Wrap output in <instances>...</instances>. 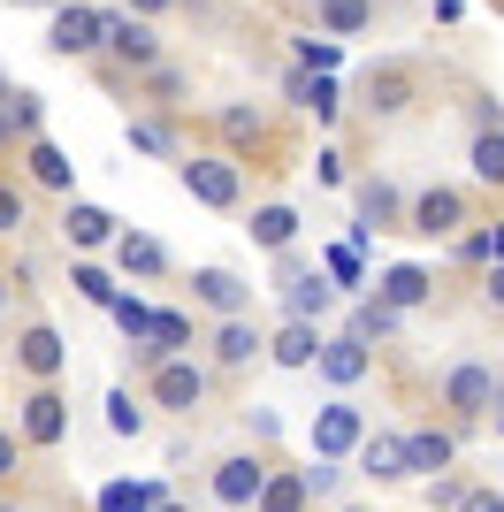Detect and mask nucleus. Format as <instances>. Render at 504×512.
<instances>
[{
    "label": "nucleus",
    "mask_w": 504,
    "mask_h": 512,
    "mask_svg": "<svg viewBox=\"0 0 504 512\" xmlns=\"http://www.w3.org/2000/svg\"><path fill=\"white\" fill-rule=\"evenodd\" d=\"M0 512H16V505H0Z\"/></svg>",
    "instance_id": "obj_50"
},
{
    "label": "nucleus",
    "mask_w": 504,
    "mask_h": 512,
    "mask_svg": "<svg viewBox=\"0 0 504 512\" xmlns=\"http://www.w3.org/2000/svg\"><path fill=\"white\" fill-rule=\"evenodd\" d=\"M252 245H260V253H291V237H298V207H283V199H275V207H252Z\"/></svg>",
    "instance_id": "obj_19"
},
{
    "label": "nucleus",
    "mask_w": 504,
    "mask_h": 512,
    "mask_svg": "<svg viewBox=\"0 0 504 512\" xmlns=\"http://www.w3.org/2000/svg\"><path fill=\"white\" fill-rule=\"evenodd\" d=\"M115 260H123V276H161V268H168V253L153 245L146 230H123V237H115Z\"/></svg>",
    "instance_id": "obj_25"
},
{
    "label": "nucleus",
    "mask_w": 504,
    "mask_h": 512,
    "mask_svg": "<svg viewBox=\"0 0 504 512\" xmlns=\"http://www.w3.org/2000/svg\"><path fill=\"white\" fill-rule=\"evenodd\" d=\"M459 512H504V490H489V482H466Z\"/></svg>",
    "instance_id": "obj_38"
},
{
    "label": "nucleus",
    "mask_w": 504,
    "mask_h": 512,
    "mask_svg": "<svg viewBox=\"0 0 504 512\" xmlns=\"http://www.w3.org/2000/svg\"><path fill=\"white\" fill-rule=\"evenodd\" d=\"M336 62H344L336 39H298V69H306V77H336Z\"/></svg>",
    "instance_id": "obj_33"
},
{
    "label": "nucleus",
    "mask_w": 504,
    "mask_h": 512,
    "mask_svg": "<svg viewBox=\"0 0 504 512\" xmlns=\"http://www.w3.org/2000/svg\"><path fill=\"white\" fill-rule=\"evenodd\" d=\"M459 222H466V199L451 184H428L420 199H405V230H420V237H451Z\"/></svg>",
    "instance_id": "obj_8"
},
{
    "label": "nucleus",
    "mask_w": 504,
    "mask_h": 512,
    "mask_svg": "<svg viewBox=\"0 0 504 512\" xmlns=\"http://www.w3.org/2000/svg\"><path fill=\"white\" fill-rule=\"evenodd\" d=\"M482 291H489V306H504V260H489V283H482Z\"/></svg>",
    "instance_id": "obj_44"
},
{
    "label": "nucleus",
    "mask_w": 504,
    "mask_h": 512,
    "mask_svg": "<svg viewBox=\"0 0 504 512\" xmlns=\"http://www.w3.org/2000/svg\"><path fill=\"white\" fill-rule=\"evenodd\" d=\"M252 512H306V482L298 474H268V490H260Z\"/></svg>",
    "instance_id": "obj_29"
},
{
    "label": "nucleus",
    "mask_w": 504,
    "mask_h": 512,
    "mask_svg": "<svg viewBox=\"0 0 504 512\" xmlns=\"http://www.w3.org/2000/svg\"><path fill=\"white\" fill-rule=\"evenodd\" d=\"M0 146H8V100H0Z\"/></svg>",
    "instance_id": "obj_46"
},
{
    "label": "nucleus",
    "mask_w": 504,
    "mask_h": 512,
    "mask_svg": "<svg viewBox=\"0 0 504 512\" xmlns=\"http://www.w3.org/2000/svg\"><path fill=\"white\" fill-rule=\"evenodd\" d=\"M16 467H23V436H16V428H0V482H8Z\"/></svg>",
    "instance_id": "obj_40"
},
{
    "label": "nucleus",
    "mask_w": 504,
    "mask_h": 512,
    "mask_svg": "<svg viewBox=\"0 0 504 512\" xmlns=\"http://www.w3.org/2000/svg\"><path fill=\"white\" fill-rule=\"evenodd\" d=\"M107 39V8H84V0H62L54 8V31H46V46L62 54V62H77V54H100Z\"/></svg>",
    "instance_id": "obj_3"
},
{
    "label": "nucleus",
    "mask_w": 504,
    "mask_h": 512,
    "mask_svg": "<svg viewBox=\"0 0 504 512\" xmlns=\"http://www.w3.org/2000/svg\"><path fill=\"white\" fill-rule=\"evenodd\" d=\"M466 161H474L482 184H504V130H474V153H466Z\"/></svg>",
    "instance_id": "obj_28"
},
{
    "label": "nucleus",
    "mask_w": 504,
    "mask_h": 512,
    "mask_svg": "<svg viewBox=\"0 0 504 512\" xmlns=\"http://www.w3.org/2000/svg\"><path fill=\"white\" fill-rule=\"evenodd\" d=\"M283 92H291L298 107H314L321 123H336V107H344V92H336V77H306V69H291V77H283Z\"/></svg>",
    "instance_id": "obj_22"
},
{
    "label": "nucleus",
    "mask_w": 504,
    "mask_h": 512,
    "mask_svg": "<svg viewBox=\"0 0 504 512\" xmlns=\"http://www.w3.org/2000/svg\"><path fill=\"white\" fill-rule=\"evenodd\" d=\"M161 8H176V0H130V16H146V23L161 16Z\"/></svg>",
    "instance_id": "obj_45"
},
{
    "label": "nucleus",
    "mask_w": 504,
    "mask_h": 512,
    "mask_svg": "<svg viewBox=\"0 0 504 512\" xmlns=\"http://www.w3.org/2000/svg\"><path fill=\"white\" fill-rule=\"evenodd\" d=\"M107 428H115V436H138V428H146V406H138L130 390H107Z\"/></svg>",
    "instance_id": "obj_34"
},
{
    "label": "nucleus",
    "mask_w": 504,
    "mask_h": 512,
    "mask_svg": "<svg viewBox=\"0 0 504 512\" xmlns=\"http://www.w3.org/2000/svg\"><path fill=\"white\" fill-rule=\"evenodd\" d=\"M352 512H359V505H352Z\"/></svg>",
    "instance_id": "obj_51"
},
{
    "label": "nucleus",
    "mask_w": 504,
    "mask_h": 512,
    "mask_svg": "<svg viewBox=\"0 0 504 512\" xmlns=\"http://www.w3.org/2000/svg\"><path fill=\"white\" fill-rule=\"evenodd\" d=\"M31 184H46V192H62V199H69V184H77V161H69L54 138H31Z\"/></svg>",
    "instance_id": "obj_21"
},
{
    "label": "nucleus",
    "mask_w": 504,
    "mask_h": 512,
    "mask_svg": "<svg viewBox=\"0 0 504 512\" xmlns=\"http://www.w3.org/2000/svg\"><path fill=\"white\" fill-rule=\"evenodd\" d=\"M321 383H336V390H352V383H367V367H375V352L344 329V337H321Z\"/></svg>",
    "instance_id": "obj_12"
},
{
    "label": "nucleus",
    "mask_w": 504,
    "mask_h": 512,
    "mask_svg": "<svg viewBox=\"0 0 504 512\" xmlns=\"http://www.w3.org/2000/svg\"><path fill=\"white\" fill-rule=\"evenodd\" d=\"M321 268L336 276V291H359V283H367V268H359V245H352V237H344V245H329V253H321Z\"/></svg>",
    "instance_id": "obj_30"
},
{
    "label": "nucleus",
    "mask_w": 504,
    "mask_h": 512,
    "mask_svg": "<svg viewBox=\"0 0 504 512\" xmlns=\"http://www.w3.org/2000/svg\"><path fill=\"white\" fill-rule=\"evenodd\" d=\"M443 406H451V421H482V413H497V367L459 360L451 375H443Z\"/></svg>",
    "instance_id": "obj_2"
},
{
    "label": "nucleus",
    "mask_w": 504,
    "mask_h": 512,
    "mask_svg": "<svg viewBox=\"0 0 504 512\" xmlns=\"http://www.w3.org/2000/svg\"><path fill=\"white\" fill-rule=\"evenodd\" d=\"M314 176H321V184H344V153L329 146V153H321V161H314Z\"/></svg>",
    "instance_id": "obj_43"
},
{
    "label": "nucleus",
    "mask_w": 504,
    "mask_h": 512,
    "mask_svg": "<svg viewBox=\"0 0 504 512\" xmlns=\"http://www.w3.org/2000/svg\"><path fill=\"white\" fill-rule=\"evenodd\" d=\"M428 291H436V283H428V268H420V260H398V268H382V283H375V299H382V306H398V314L428 306Z\"/></svg>",
    "instance_id": "obj_15"
},
{
    "label": "nucleus",
    "mask_w": 504,
    "mask_h": 512,
    "mask_svg": "<svg viewBox=\"0 0 504 512\" xmlns=\"http://www.w3.org/2000/svg\"><path fill=\"white\" fill-rule=\"evenodd\" d=\"M8 130H23V138L39 130V92H8Z\"/></svg>",
    "instance_id": "obj_36"
},
{
    "label": "nucleus",
    "mask_w": 504,
    "mask_h": 512,
    "mask_svg": "<svg viewBox=\"0 0 504 512\" xmlns=\"http://www.w3.org/2000/svg\"><path fill=\"white\" fill-rule=\"evenodd\" d=\"M352 459H359V474H375V482H405V451H398V436H367Z\"/></svg>",
    "instance_id": "obj_24"
},
{
    "label": "nucleus",
    "mask_w": 504,
    "mask_h": 512,
    "mask_svg": "<svg viewBox=\"0 0 504 512\" xmlns=\"http://www.w3.org/2000/svg\"><path fill=\"white\" fill-rule=\"evenodd\" d=\"M107 54L115 62H130V69H161V31H153L146 16H107Z\"/></svg>",
    "instance_id": "obj_6"
},
{
    "label": "nucleus",
    "mask_w": 504,
    "mask_h": 512,
    "mask_svg": "<svg viewBox=\"0 0 504 512\" xmlns=\"http://www.w3.org/2000/svg\"><path fill=\"white\" fill-rule=\"evenodd\" d=\"M153 406H168V413L207 406V367L199 360H161L153 367Z\"/></svg>",
    "instance_id": "obj_5"
},
{
    "label": "nucleus",
    "mask_w": 504,
    "mask_h": 512,
    "mask_svg": "<svg viewBox=\"0 0 504 512\" xmlns=\"http://www.w3.org/2000/svg\"><path fill=\"white\" fill-rule=\"evenodd\" d=\"M268 360L291 367V375H298V367H314L321 360V329H314V321H283V329L268 337Z\"/></svg>",
    "instance_id": "obj_16"
},
{
    "label": "nucleus",
    "mask_w": 504,
    "mask_h": 512,
    "mask_svg": "<svg viewBox=\"0 0 504 512\" xmlns=\"http://www.w3.org/2000/svg\"><path fill=\"white\" fill-rule=\"evenodd\" d=\"M16 436H23V444H39V451H54L69 436V398L54 383H39L31 398H23V413H16Z\"/></svg>",
    "instance_id": "obj_4"
},
{
    "label": "nucleus",
    "mask_w": 504,
    "mask_h": 512,
    "mask_svg": "<svg viewBox=\"0 0 504 512\" xmlns=\"http://www.w3.org/2000/svg\"><path fill=\"white\" fill-rule=\"evenodd\" d=\"M398 451H405V474H443L459 459V436L451 428H413V436H398Z\"/></svg>",
    "instance_id": "obj_13"
},
{
    "label": "nucleus",
    "mask_w": 504,
    "mask_h": 512,
    "mask_svg": "<svg viewBox=\"0 0 504 512\" xmlns=\"http://www.w3.org/2000/svg\"><path fill=\"white\" fill-rule=\"evenodd\" d=\"M153 512H191V505H168V497H161V505H153Z\"/></svg>",
    "instance_id": "obj_47"
},
{
    "label": "nucleus",
    "mask_w": 504,
    "mask_h": 512,
    "mask_svg": "<svg viewBox=\"0 0 504 512\" xmlns=\"http://www.w3.org/2000/svg\"><path fill=\"white\" fill-rule=\"evenodd\" d=\"M0 314H8V276H0Z\"/></svg>",
    "instance_id": "obj_48"
},
{
    "label": "nucleus",
    "mask_w": 504,
    "mask_h": 512,
    "mask_svg": "<svg viewBox=\"0 0 504 512\" xmlns=\"http://www.w3.org/2000/svg\"><path fill=\"white\" fill-rule=\"evenodd\" d=\"M184 192L199 199V207H237V199H245V184H237V161L207 153V161H184Z\"/></svg>",
    "instance_id": "obj_7"
},
{
    "label": "nucleus",
    "mask_w": 504,
    "mask_h": 512,
    "mask_svg": "<svg viewBox=\"0 0 504 512\" xmlns=\"http://www.w3.org/2000/svg\"><path fill=\"white\" fill-rule=\"evenodd\" d=\"M359 230H352V245H367V237L375 230H398L405 222V199H398V184H382V176H367V184H359Z\"/></svg>",
    "instance_id": "obj_11"
},
{
    "label": "nucleus",
    "mask_w": 504,
    "mask_h": 512,
    "mask_svg": "<svg viewBox=\"0 0 504 512\" xmlns=\"http://www.w3.org/2000/svg\"><path fill=\"white\" fill-rule=\"evenodd\" d=\"M107 314H115V329H123L130 344H146V337H153V306H146V299H130V291H123Z\"/></svg>",
    "instance_id": "obj_31"
},
{
    "label": "nucleus",
    "mask_w": 504,
    "mask_h": 512,
    "mask_svg": "<svg viewBox=\"0 0 504 512\" xmlns=\"http://www.w3.org/2000/svg\"><path fill=\"white\" fill-rule=\"evenodd\" d=\"M191 291H199L222 321H245V306H252V283L230 276V268H199V276H191Z\"/></svg>",
    "instance_id": "obj_14"
},
{
    "label": "nucleus",
    "mask_w": 504,
    "mask_h": 512,
    "mask_svg": "<svg viewBox=\"0 0 504 512\" xmlns=\"http://www.w3.org/2000/svg\"><path fill=\"white\" fill-rule=\"evenodd\" d=\"M62 237L77 245V253H92V245H115V214H107V207H84V199H69V207H62Z\"/></svg>",
    "instance_id": "obj_17"
},
{
    "label": "nucleus",
    "mask_w": 504,
    "mask_h": 512,
    "mask_svg": "<svg viewBox=\"0 0 504 512\" xmlns=\"http://www.w3.org/2000/svg\"><path fill=\"white\" fill-rule=\"evenodd\" d=\"M16 367L31 375V383H54V375L69 367V344H62V329H46V321H31V329L16 337Z\"/></svg>",
    "instance_id": "obj_9"
},
{
    "label": "nucleus",
    "mask_w": 504,
    "mask_h": 512,
    "mask_svg": "<svg viewBox=\"0 0 504 512\" xmlns=\"http://www.w3.org/2000/svg\"><path fill=\"white\" fill-rule=\"evenodd\" d=\"M130 146H138V153H176L161 123H130Z\"/></svg>",
    "instance_id": "obj_39"
},
{
    "label": "nucleus",
    "mask_w": 504,
    "mask_h": 512,
    "mask_svg": "<svg viewBox=\"0 0 504 512\" xmlns=\"http://www.w3.org/2000/svg\"><path fill=\"white\" fill-rule=\"evenodd\" d=\"M222 138H230V146L260 138V107H222Z\"/></svg>",
    "instance_id": "obj_35"
},
{
    "label": "nucleus",
    "mask_w": 504,
    "mask_h": 512,
    "mask_svg": "<svg viewBox=\"0 0 504 512\" xmlns=\"http://www.w3.org/2000/svg\"><path fill=\"white\" fill-rule=\"evenodd\" d=\"M359 444H367L359 406H321V413H314V459H352Z\"/></svg>",
    "instance_id": "obj_10"
},
{
    "label": "nucleus",
    "mask_w": 504,
    "mask_h": 512,
    "mask_svg": "<svg viewBox=\"0 0 504 512\" xmlns=\"http://www.w3.org/2000/svg\"><path fill=\"white\" fill-rule=\"evenodd\" d=\"M161 505V482H107L100 490V512H153Z\"/></svg>",
    "instance_id": "obj_26"
},
{
    "label": "nucleus",
    "mask_w": 504,
    "mask_h": 512,
    "mask_svg": "<svg viewBox=\"0 0 504 512\" xmlns=\"http://www.w3.org/2000/svg\"><path fill=\"white\" fill-rule=\"evenodd\" d=\"M329 306H336V283H321L314 268L283 283V314H291V321H314V329H321V314H329Z\"/></svg>",
    "instance_id": "obj_18"
},
{
    "label": "nucleus",
    "mask_w": 504,
    "mask_h": 512,
    "mask_svg": "<svg viewBox=\"0 0 504 512\" xmlns=\"http://www.w3.org/2000/svg\"><path fill=\"white\" fill-rule=\"evenodd\" d=\"M69 283H77L92 306H115V299H123V291H115V276H107V268H92V260H77V268H69Z\"/></svg>",
    "instance_id": "obj_32"
},
{
    "label": "nucleus",
    "mask_w": 504,
    "mask_h": 512,
    "mask_svg": "<svg viewBox=\"0 0 504 512\" xmlns=\"http://www.w3.org/2000/svg\"><path fill=\"white\" fill-rule=\"evenodd\" d=\"M367 16H375V0H321V23H329L336 39H359Z\"/></svg>",
    "instance_id": "obj_27"
},
{
    "label": "nucleus",
    "mask_w": 504,
    "mask_h": 512,
    "mask_svg": "<svg viewBox=\"0 0 504 512\" xmlns=\"http://www.w3.org/2000/svg\"><path fill=\"white\" fill-rule=\"evenodd\" d=\"M298 482H306V497H329V490H336V459H314V467H298Z\"/></svg>",
    "instance_id": "obj_37"
},
{
    "label": "nucleus",
    "mask_w": 504,
    "mask_h": 512,
    "mask_svg": "<svg viewBox=\"0 0 504 512\" xmlns=\"http://www.w3.org/2000/svg\"><path fill=\"white\" fill-rule=\"evenodd\" d=\"M268 352V337L252 329V321H222L214 329V367H245V360H260Z\"/></svg>",
    "instance_id": "obj_20"
},
{
    "label": "nucleus",
    "mask_w": 504,
    "mask_h": 512,
    "mask_svg": "<svg viewBox=\"0 0 504 512\" xmlns=\"http://www.w3.org/2000/svg\"><path fill=\"white\" fill-rule=\"evenodd\" d=\"M497 406H504V390H497ZM497 436H504V413H497Z\"/></svg>",
    "instance_id": "obj_49"
},
{
    "label": "nucleus",
    "mask_w": 504,
    "mask_h": 512,
    "mask_svg": "<svg viewBox=\"0 0 504 512\" xmlns=\"http://www.w3.org/2000/svg\"><path fill=\"white\" fill-rule=\"evenodd\" d=\"M23 230V192H0V237Z\"/></svg>",
    "instance_id": "obj_41"
},
{
    "label": "nucleus",
    "mask_w": 504,
    "mask_h": 512,
    "mask_svg": "<svg viewBox=\"0 0 504 512\" xmlns=\"http://www.w3.org/2000/svg\"><path fill=\"white\" fill-rule=\"evenodd\" d=\"M207 490L222 512H252L260 505V490H268V459H252V451H230V459H214Z\"/></svg>",
    "instance_id": "obj_1"
},
{
    "label": "nucleus",
    "mask_w": 504,
    "mask_h": 512,
    "mask_svg": "<svg viewBox=\"0 0 504 512\" xmlns=\"http://www.w3.org/2000/svg\"><path fill=\"white\" fill-rule=\"evenodd\" d=\"M398 329H405L398 306H382V299H359V306H352V337H359V344H390Z\"/></svg>",
    "instance_id": "obj_23"
},
{
    "label": "nucleus",
    "mask_w": 504,
    "mask_h": 512,
    "mask_svg": "<svg viewBox=\"0 0 504 512\" xmlns=\"http://www.w3.org/2000/svg\"><path fill=\"white\" fill-rule=\"evenodd\" d=\"M146 77H153V92H161V100H176V92H184V77H176L168 62H161V69H146Z\"/></svg>",
    "instance_id": "obj_42"
}]
</instances>
